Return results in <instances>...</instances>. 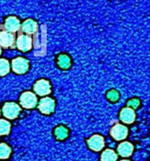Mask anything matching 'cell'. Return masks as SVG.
I'll use <instances>...</instances> for the list:
<instances>
[{
    "label": "cell",
    "mask_w": 150,
    "mask_h": 161,
    "mask_svg": "<svg viewBox=\"0 0 150 161\" xmlns=\"http://www.w3.org/2000/svg\"><path fill=\"white\" fill-rule=\"evenodd\" d=\"M38 109L45 115H50L54 112L55 109V100L51 97H43L38 103Z\"/></svg>",
    "instance_id": "3957f363"
},
{
    "label": "cell",
    "mask_w": 150,
    "mask_h": 161,
    "mask_svg": "<svg viewBox=\"0 0 150 161\" xmlns=\"http://www.w3.org/2000/svg\"><path fill=\"white\" fill-rule=\"evenodd\" d=\"M20 106L26 109H33L38 105V98L32 92H24L21 94L19 98Z\"/></svg>",
    "instance_id": "6da1fadb"
},
{
    "label": "cell",
    "mask_w": 150,
    "mask_h": 161,
    "mask_svg": "<svg viewBox=\"0 0 150 161\" xmlns=\"http://www.w3.org/2000/svg\"><path fill=\"white\" fill-rule=\"evenodd\" d=\"M20 30L22 32L26 33L27 35H33L38 30V24L36 21H34L32 19H27L23 23Z\"/></svg>",
    "instance_id": "4fadbf2b"
},
{
    "label": "cell",
    "mask_w": 150,
    "mask_h": 161,
    "mask_svg": "<svg viewBox=\"0 0 150 161\" xmlns=\"http://www.w3.org/2000/svg\"><path fill=\"white\" fill-rule=\"evenodd\" d=\"M21 112V107L14 102H7L2 107V114L8 120L16 119Z\"/></svg>",
    "instance_id": "7a4b0ae2"
},
{
    "label": "cell",
    "mask_w": 150,
    "mask_h": 161,
    "mask_svg": "<svg viewBox=\"0 0 150 161\" xmlns=\"http://www.w3.org/2000/svg\"><path fill=\"white\" fill-rule=\"evenodd\" d=\"M119 120L126 125H132L136 120V113L131 108H123L119 112Z\"/></svg>",
    "instance_id": "9c48e42d"
},
{
    "label": "cell",
    "mask_w": 150,
    "mask_h": 161,
    "mask_svg": "<svg viewBox=\"0 0 150 161\" xmlns=\"http://www.w3.org/2000/svg\"><path fill=\"white\" fill-rule=\"evenodd\" d=\"M86 144L88 148L94 152H100L101 151L105 146V140L104 137L100 134H95L91 136L86 141Z\"/></svg>",
    "instance_id": "5b68a950"
},
{
    "label": "cell",
    "mask_w": 150,
    "mask_h": 161,
    "mask_svg": "<svg viewBox=\"0 0 150 161\" xmlns=\"http://www.w3.org/2000/svg\"><path fill=\"white\" fill-rule=\"evenodd\" d=\"M57 65L63 70H68L71 66V59L70 56L66 54H61L57 57Z\"/></svg>",
    "instance_id": "9a60e30c"
},
{
    "label": "cell",
    "mask_w": 150,
    "mask_h": 161,
    "mask_svg": "<svg viewBox=\"0 0 150 161\" xmlns=\"http://www.w3.org/2000/svg\"><path fill=\"white\" fill-rule=\"evenodd\" d=\"M12 71L17 75H24L29 70V60L25 58L18 57L11 61Z\"/></svg>",
    "instance_id": "277c9868"
},
{
    "label": "cell",
    "mask_w": 150,
    "mask_h": 161,
    "mask_svg": "<svg viewBox=\"0 0 150 161\" xmlns=\"http://www.w3.org/2000/svg\"><path fill=\"white\" fill-rule=\"evenodd\" d=\"M120 161H131V160H128V159H123V160H120Z\"/></svg>",
    "instance_id": "7402d4cb"
},
{
    "label": "cell",
    "mask_w": 150,
    "mask_h": 161,
    "mask_svg": "<svg viewBox=\"0 0 150 161\" xmlns=\"http://www.w3.org/2000/svg\"><path fill=\"white\" fill-rule=\"evenodd\" d=\"M33 90L35 92V94H38L39 96L48 95L52 92L51 83L47 79H39L34 84Z\"/></svg>",
    "instance_id": "8992f818"
},
{
    "label": "cell",
    "mask_w": 150,
    "mask_h": 161,
    "mask_svg": "<svg viewBox=\"0 0 150 161\" xmlns=\"http://www.w3.org/2000/svg\"><path fill=\"white\" fill-rule=\"evenodd\" d=\"M16 46L22 52H28L32 48V39L29 35L20 34L16 40Z\"/></svg>",
    "instance_id": "ba28073f"
},
{
    "label": "cell",
    "mask_w": 150,
    "mask_h": 161,
    "mask_svg": "<svg viewBox=\"0 0 150 161\" xmlns=\"http://www.w3.org/2000/svg\"><path fill=\"white\" fill-rule=\"evenodd\" d=\"M117 154L112 149H106L101 155V161H117Z\"/></svg>",
    "instance_id": "2e32d148"
},
{
    "label": "cell",
    "mask_w": 150,
    "mask_h": 161,
    "mask_svg": "<svg viewBox=\"0 0 150 161\" xmlns=\"http://www.w3.org/2000/svg\"><path fill=\"white\" fill-rule=\"evenodd\" d=\"M0 115H1V109H0Z\"/></svg>",
    "instance_id": "cb8c5ba5"
},
{
    "label": "cell",
    "mask_w": 150,
    "mask_h": 161,
    "mask_svg": "<svg viewBox=\"0 0 150 161\" xmlns=\"http://www.w3.org/2000/svg\"><path fill=\"white\" fill-rule=\"evenodd\" d=\"M140 105H141V100L138 97H133V98H132V99H130V100L127 101L128 108H131L133 110L137 109L140 107Z\"/></svg>",
    "instance_id": "44dd1931"
},
{
    "label": "cell",
    "mask_w": 150,
    "mask_h": 161,
    "mask_svg": "<svg viewBox=\"0 0 150 161\" xmlns=\"http://www.w3.org/2000/svg\"><path fill=\"white\" fill-rule=\"evenodd\" d=\"M15 46V37L12 33L3 29L0 31V47L13 48Z\"/></svg>",
    "instance_id": "30bf717a"
},
{
    "label": "cell",
    "mask_w": 150,
    "mask_h": 161,
    "mask_svg": "<svg viewBox=\"0 0 150 161\" xmlns=\"http://www.w3.org/2000/svg\"><path fill=\"white\" fill-rule=\"evenodd\" d=\"M4 28L5 30H7L9 33H16L18 31H20L21 29V23L19 21L18 18L14 17V16H9L8 18H7L5 25H4Z\"/></svg>",
    "instance_id": "8fae6325"
},
{
    "label": "cell",
    "mask_w": 150,
    "mask_h": 161,
    "mask_svg": "<svg viewBox=\"0 0 150 161\" xmlns=\"http://www.w3.org/2000/svg\"><path fill=\"white\" fill-rule=\"evenodd\" d=\"M129 135V129L121 124L115 125L110 130V136L116 141H124Z\"/></svg>",
    "instance_id": "52a82bcc"
},
{
    "label": "cell",
    "mask_w": 150,
    "mask_h": 161,
    "mask_svg": "<svg viewBox=\"0 0 150 161\" xmlns=\"http://www.w3.org/2000/svg\"><path fill=\"white\" fill-rule=\"evenodd\" d=\"M9 62L6 58H0V76H5L9 73Z\"/></svg>",
    "instance_id": "ffe728a7"
},
{
    "label": "cell",
    "mask_w": 150,
    "mask_h": 161,
    "mask_svg": "<svg viewBox=\"0 0 150 161\" xmlns=\"http://www.w3.org/2000/svg\"><path fill=\"white\" fill-rule=\"evenodd\" d=\"M11 148L5 142L0 143V159H8L10 157Z\"/></svg>",
    "instance_id": "d6986e66"
},
{
    "label": "cell",
    "mask_w": 150,
    "mask_h": 161,
    "mask_svg": "<svg viewBox=\"0 0 150 161\" xmlns=\"http://www.w3.org/2000/svg\"><path fill=\"white\" fill-rule=\"evenodd\" d=\"M1 53H2V50H1V47H0V55H1Z\"/></svg>",
    "instance_id": "603a6c76"
},
{
    "label": "cell",
    "mask_w": 150,
    "mask_h": 161,
    "mask_svg": "<svg viewBox=\"0 0 150 161\" xmlns=\"http://www.w3.org/2000/svg\"><path fill=\"white\" fill-rule=\"evenodd\" d=\"M54 135L57 141H66L69 137V129L65 125H57L54 129Z\"/></svg>",
    "instance_id": "5bb4252c"
},
{
    "label": "cell",
    "mask_w": 150,
    "mask_h": 161,
    "mask_svg": "<svg viewBox=\"0 0 150 161\" xmlns=\"http://www.w3.org/2000/svg\"><path fill=\"white\" fill-rule=\"evenodd\" d=\"M134 146L130 142H123L117 146V154L122 158H129L132 155Z\"/></svg>",
    "instance_id": "7c38bea8"
},
{
    "label": "cell",
    "mask_w": 150,
    "mask_h": 161,
    "mask_svg": "<svg viewBox=\"0 0 150 161\" xmlns=\"http://www.w3.org/2000/svg\"><path fill=\"white\" fill-rule=\"evenodd\" d=\"M106 98L110 103H116L120 99V92L116 89H111L106 92Z\"/></svg>",
    "instance_id": "e0dca14e"
},
{
    "label": "cell",
    "mask_w": 150,
    "mask_h": 161,
    "mask_svg": "<svg viewBox=\"0 0 150 161\" xmlns=\"http://www.w3.org/2000/svg\"><path fill=\"white\" fill-rule=\"evenodd\" d=\"M11 125L8 121L0 119V136H7L10 133Z\"/></svg>",
    "instance_id": "ac0fdd59"
}]
</instances>
